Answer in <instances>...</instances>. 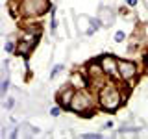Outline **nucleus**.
<instances>
[{"label": "nucleus", "mask_w": 148, "mask_h": 139, "mask_svg": "<svg viewBox=\"0 0 148 139\" xmlns=\"http://www.w3.org/2000/svg\"><path fill=\"white\" fill-rule=\"evenodd\" d=\"M126 2L130 4V6H135V4H137V0H126Z\"/></svg>", "instance_id": "14"}, {"label": "nucleus", "mask_w": 148, "mask_h": 139, "mask_svg": "<svg viewBox=\"0 0 148 139\" xmlns=\"http://www.w3.org/2000/svg\"><path fill=\"white\" fill-rule=\"evenodd\" d=\"M63 69H65V65H63V63H59V65H56V67H54V71H52V72H50V78H56V74H58V72H61V71H63Z\"/></svg>", "instance_id": "9"}, {"label": "nucleus", "mask_w": 148, "mask_h": 139, "mask_svg": "<svg viewBox=\"0 0 148 139\" xmlns=\"http://www.w3.org/2000/svg\"><path fill=\"white\" fill-rule=\"evenodd\" d=\"M120 102H122V96L115 87H104L100 91V104L106 111H115L120 106Z\"/></svg>", "instance_id": "1"}, {"label": "nucleus", "mask_w": 148, "mask_h": 139, "mask_svg": "<svg viewBox=\"0 0 148 139\" xmlns=\"http://www.w3.org/2000/svg\"><path fill=\"white\" fill-rule=\"evenodd\" d=\"M119 74L124 78V80H130L137 74V67L133 61L130 59H119Z\"/></svg>", "instance_id": "3"}, {"label": "nucleus", "mask_w": 148, "mask_h": 139, "mask_svg": "<svg viewBox=\"0 0 148 139\" xmlns=\"http://www.w3.org/2000/svg\"><path fill=\"white\" fill-rule=\"evenodd\" d=\"M124 37H126V34H124L122 30H119L117 34H115V41H117V43H122V41H124Z\"/></svg>", "instance_id": "11"}, {"label": "nucleus", "mask_w": 148, "mask_h": 139, "mask_svg": "<svg viewBox=\"0 0 148 139\" xmlns=\"http://www.w3.org/2000/svg\"><path fill=\"white\" fill-rule=\"evenodd\" d=\"M82 137L83 139H100L102 133H92V132H89V133H82Z\"/></svg>", "instance_id": "10"}, {"label": "nucleus", "mask_w": 148, "mask_h": 139, "mask_svg": "<svg viewBox=\"0 0 148 139\" xmlns=\"http://www.w3.org/2000/svg\"><path fill=\"white\" fill-rule=\"evenodd\" d=\"M91 106V95L87 91H78L74 93V98H72V104L71 108L74 111H80V113H85V109Z\"/></svg>", "instance_id": "2"}, {"label": "nucleus", "mask_w": 148, "mask_h": 139, "mask_svg": "<svg viewBox=\"0 0 148 139\" xmlns=\"http://www.w3.org/2000/svg\"><path fill=\"white\" fill-rule=\"evenodd\" d=\"M24 11L28 15H39V13L46 11V0H24Z\"/></svg>", "instance_id": "5"}, {"label": "nucleus", "mask_w": 148, "mask_h": 139, "mask_svg": "<svg viewBox=\"0 0 148 139\" xmlns=\"http://www.w3.org/2000/svg\"><path fill=\"white\" fill-rule=\"evenodd\" d=\"M59 113H61V108H52V111H50L52 117H59Z\"/></svg>", "instance_id": "12"}, {"label": "nucleus", "mask_w": 148, "mask_h": 139, "mask_svg": "<svg viewBox=\"0 0 148 139\" xmlns=\"http://www.w3.org/2000/svg\"><path fill=\"white\" fill-rule=\"evenodd\" d=\"M13 48H15L13 43H9V41H8V43H6V50H8V52H13Z\"/></svg>", "instance_id": "13"}, {"label": "nucleus", "mask_w": 148, "mask_h": 139, "mask_svg": "<svg viewBox=\"0 0 148 139\" xmlns=\"http://www.w3.org/2000/svg\"><path fill=\"white\" fill-rule=\"evenodd\" d=\"M100 22H102V26H106V28H109L111 24L115 22V13L111 11L109 8H102L100 9Z\"/></svg>", "instance_id": "6"}, {"label": "nucleus", "mask_w": 148, "mask_h": 139, "mask_svg": "<svg viewBox=\"0 0 148 139\" xmlns=\"http://www.w3.org/2000/svg\"><path fill=\"white\" fill-rule=\"evenodd\" d=\"M8 87H9V80H8V74H4V80H2V96H6V93H8Z\"/></svg>", "instance_id": "8"}, {"label": "nucleus", "mask_w": 148, "mask_h": 139, "mask_svg": "<svg viewBox=\"0 0 148 139\" xmlns=\"http://www.w3.org/2000/svg\"><path fill=\"white\" fill-rule=\"evenodd\" d=\"M71 98H74V91L72 89H67L65 93H58V102H61V104H65V106L72 104Z\"/></svg>", "instance_id": "7"}, {"label": "nucleus", "mask_w": 148, "mask_h": 139, "mask_svg": "<svg viewBox=\"0 0 148 139\" xmlns=\"http://www.w3.org/2000/svg\"><path fill=\"white\" fill-rule=\"evenodd\" d=\"M100 63H102V71L108 72V74H117L119 72V59L111 54H106L100 58Z\"/></svg>", "instance_id": "4"}]
</instances>
